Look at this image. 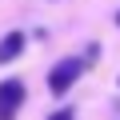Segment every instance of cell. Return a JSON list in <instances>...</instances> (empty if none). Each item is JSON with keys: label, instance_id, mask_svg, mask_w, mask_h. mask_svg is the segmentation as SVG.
Wrapping results in <instances>:
<instances>
[{"label": "cell", "instance_id": "6da1fadb", "mask_svg": "<svg viewBox=\"0 0 120 120\" xmlns=\"http://www.w3.org/2000/svg\"><path fill=\"white\" fill-rule=\"evenodd\" d=\"M80 72H84V64H80V60H60V64L48 72V88H52L56 96H64V92L80 80Z\"/></svg>", "mask_w": 120, "mask_h": 120}, {"label": "cell", "instance_id": "7a4b0ae2", "mask_svg": "<svg viewBox=\"0 0 120 120\" xmlns=\"http://www.w3.org/2000/svg\"><path fill=\"white\" fill-rule=\"evenodd\" d=\"M24 104V84L20 80H0V120H16Z\"/></svg>", "mask_w": 120, "mask_h": 120}, {"label": "cell", "instance_id": "3957f363", "mask_svg": "<svg viewBox=\"0 0 120 120\" xmlns=\"http://www.w3.org/2000/svg\"><path fill=\"white\" fill-rule=\"evenodd\" d=\"M20 48H24V36H20V32H8L4 40H0V64L16 60V56H20Z\"/></svg>", "mask_w": 120, "mask_h": 120}, {"label": "cell", "instance_id": "277c9868", "mask_svg": "<svg viewBox=\"0 0 120 120\" xmlns=\"http://www.w3.org/2000/svg\"><path fill=\"white\" fill-rule=\"evenodd\" d=\"M48 120H76V112H72V108H60V112H52Z\"/></svg>", "mask_w": 120, "mask_h": 120}, {"label": "cell", "instance_id": "5b68a950", "mask_svg": "<svg viewBox=\"0 0 120 120\" xmlns=\"http://www.w3.org/2000/svg\"><path fill=\"white\" fill-rule=\"evenodd\" d=\"M116 24H120V16H116Z\"/></svg>", "mask_w": 120, "mask_h": 120}]
</instances>
